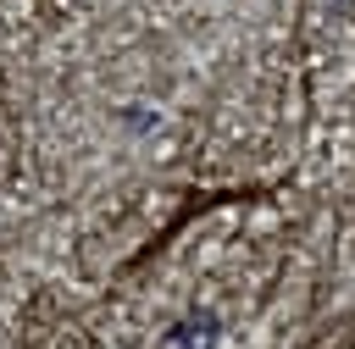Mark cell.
<instances>
[{"instance_id":"obj_1","label":"cell","mask_w":355,"mask_h":349,"mask_svg":"<svg viewBox=\"0 0 355 349\" xmlns=\"http://www.w3.org/2000/svg\"><path fill=\"white\" fill-rule=\"evenodd\" d=\"M216 338H222V321H216L211 310H189V316L166 332V349H216Z\"/></svg>"}]
</instances>
